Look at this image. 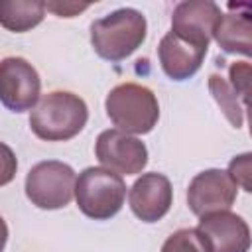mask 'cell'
Here are the masks:
<instances>
[{
	"mask_svg": "<svg viewBox=\"0 0 252 252\" xmlns=\"http://www.w3.org/2000/svg\"><path fill=\"white\" fill-rule=\"evenodd\" d=\"M87 120V102L69 91L43 94L30 112V128L43 142H67L85 128Z\"/></svg>",
	"mask_w": 252,
	"mask_h": 252,
	"instance_id": "obj_1",
	"label": "cell"
},
{
	"mask_svg": "<svg viewBox=\"0 0 252 252\" xmlns=\"http://www.w3.org/2000/svg\"><path fill=\"white\" fill-rule=\"evenodd\" d=\"M146 33V16L134 8H120L91 24V45L98 57L116 63L130 57L144 43Z\"/></svg>",
	"mask_w": 252,
	"mask_h": 252,
	"instance_id": "obj_2",
	"label": "cell"
},
{
	"mask_svg": "<svg viewBox=\"0 0 252 252\" xmlns=\"http://www.w3.org/2000/svg\"><path fill=\"white\" fill-rule=\"evenodd\" d=\"M106 116L124 134H148L159 120V102L152 89L138 83H120L106 94Z\"/></svg>",
	"mask_w": 252,
	"mask_h": 252,
	"instance_id": "obj_3",
	"label": "cell"
},
{
	"mask_svg": "<svg viewBox=\"0 0 252 252\" xmlns=\"http://www.w3.org/2000/svg\"><path fill=\"white\" fill-rule=\"evenodd\" d=\"M126 183L122 175L106 167H85L75 181L79 211L93 220L112 219L124 205Z\"/></svg>",
	"mask_w": 252,
	"mask_h": 252,
	"instance_id": "obj_4",
	"label": "cell"
},
{
	"mask_svg": "<svg viewBox=\"0 0 252 252\" xmlns=\"http://www.w3.org/2000/svg\"><path fill=\"white\" fill-rule=\"evenodd\" d=\"M77 175L69 163L47 159L35 163L26 175V197L43 211L63 209L75 197Z\"/></svg>",
	"mask_w": 252,
	"mask_h": 252,
	"instance_id": "obj_5",
	"label": "cell"
},
{
	"mask_svg": "<svg viewBox=\"0 0 252 252\" xmlns=\"http://www.w3.org/2000/svg\"><path fill=\"white\" fill-rule=\"evenodd\" d=\"M41 93L35 67L24 57L0 59V102L12 112L32 110Z\"/></svg>",
	"mask_w": 252,
	"mask_h": 252,
	"instance_id": "obj_6",
	"label": "cell"
},
{
	"mask_svg": "<svg viewBox=\"0 0 252 252\" xmlns=\"http://www.w3.org/2000/svg\"><path fill=\"white\" fill-rule=\"evenodd\" d=\"M96 159L118 175H136L148 165V148L136 136L124 134L116 128L98 134L94 144Z\"/></svg>",
	"mask_w": 252,
	"mask_h": 252,
	"instance_id": "obj_7",
	"label": "cell"
},
{
	"mask_svg": "<svg viewBox=\"0 0 252 252\" xmlns=\"http://www.w3.org/2000/svg\"><path fill=\"white\" fill-rule=\"evenodd\" d=\"M238 187L232 183L224 169H205L197 173L187 189L189 211L205 217L217 211H228L236 201Z\"/></svg>",
	"mask_w": 252,
	"mask_h": 252,
	"instance_id": "obj_8",
	"label": "cell"
},
{
	"mask_svg": "<svg viewBox=\"0 0 252 252\" xmlns=\"http://www.w3.org/2000/svg\"><path fill=\"white\" fill-rule=\"evenodd\" d=\"M220 18V6L211 0H183L173 8L171 32L187 41L209 47Z\"/></svg>",
	"mask_w": 252,
	"mask_h": 252,
	"instance_id": "obj_9",
	"label": "cell"
},
{
	"mask_svg": "<svg viewBox=\"0 0 252 252\" xmlns=\"http://www.w3.org/2000/svg\"><path fill=\"white\" fill-rule=\"evenodd\" d=\"M128 203L142 222H158L173 205L171 181L158 171L142 173L128 191Z\"/></svg>",
	"mask_w": 252,
	"mask_h": 252,
	"instance_id": "obj_10",
	"label": "cell"
},
{
	"mask_svg": "<svg viewBox=\"0 0 252 252\" xmlns=\"http://www.w3.org/2000/svg\"><path fill=\"white\" fill-rule=\"evenodd\" d=\"M197 230L211 252H248L250 228L246 220L230 211H217L199 217Z\"/></svg>",
	"mask_w": 252,
	"mask_h": 252,
	"instance_id": "obj_11",
	"label": "cell"
},
{
	"mask_svg": "<svg viewBox=\"0 0 252 252\" xmlns=\"http://www.w3.org/2000/svg\"><path fill=\"white\" fill-rule=\"evenodd\" d=\"M209 47L187 41L173 32H167L159 45H158V57L163 73L173 81H187L191 79L203 65V59L207 55Z\"/></svg>",
	"mask_w": 252,
	"mask_h": 252,
	"instance_id": "obj_12",
	"label": "cell"
},
{
	"mask_svg": "<svg viewBox=\"0 0 252 252\" xmlns=\"http://www.w3.org/2000/svg\"><path fill=\"white\" fill-rule=\"evenodd\" d=\"M250 28H252L250 26V8L244 6L242 12H238V6H236V12L222 14L213 39L219 43V47L222 51L248 57L250 47H252Z\"/></svg>",
	"mask_w": 252,
	"mask_h": 252,
	"instance_id": "obj_13",
	"label": "cell"
},
{
	"mask_svg": "<svg viewBox=\"0 0 252 252\" xmlns=\"http://www.w3.org/2000/svg\"><path fill=\"white\" fill-rule=\"evenodd\" d=\"M45 18V2L39 0H0V26L14 33H24L39 26Z\"/></svg>",
	"mask_w": 252,
	"mask_h": 252,
	"instance_id": "obj_14",
	"label": "cell"
},
{
	"mask_svg": "<svg viewBox=\"0 0 252 252\" xmlns=\"http://www.w3.org/2000/svg\"><path fill=\"white\" fill-rule=\"evenodd\" d=\"M209 91L213 94V98L217 100V104L220 106L222 114L226 116V120L234 126V128H242L244 122V104L238 98V94L234 93V89L228 85V81L222 75L213 73L209 77Z\"/></svg>",
	"mask_w": 252,
	"mask_h": 252,
	"instance_id": "obj_15",
	"label": "cell"
},
{
	"mask_svg": "<svg viewBox=\"0 0 252 252\" xmlns=\"http://www.w3.org/2000/svg\"><path fill=\"white\" fill-rule=\"evenodd\" d=\"M161 252H211L197 228H179L167 236Z\"/></svg>",
	"mask_w": 252,
	"mask_h": 252,
	"instance_id": "obj_16",
	"label": "cell"
},
{
	"mask_svg": "<svg viewBox=\"0 0 252 252\" xmlns=\"http://www.w3.org/2000/svg\"><path fill=\"white\" fill-rule=\"evenodd\" d=\"M250 161H252V156L246 152V154L234 156L230 159V163H228V169H226V173L232 179V183L236 187L244 189L246 193L252 191V181H250V177H252V163Z\"/></svg>",
	"mask_w": 252,
	"mask_h": 252,
	"instance_id": "obj_17",
	"label": "cell"
},
{
	"mask_svg": "<svg viewBox=\"0 0 252 252\" xmlns=\"http://www.w3.org/2000/svg\"><path fill=\"white\" fill-rule=\"evenodd\" d=\"M228 79H230L228 85L234 89V93L238 94V98H240L242 104L246 106L248 91H250V63H248V61L232 63V65L228 67Z\"/></svg>",
	"mask_w": 252,
	"mask_h": 252,
	"instance_id": "obj_18",
	"label": "cell"
},
{
	"mask_svg": "<svg viewBox=\"0 0 252 252\" xmlns=\"http://www.w3.org/2000/svg\"><path fill=\"white\" fill-rule=\"evenodd\" d=\"M16 171H18L16 154L12 152L10 146L0 142V187L12 183V179L16 177Z\"/></svg>",
	"mask_w": 252,
	"mask_h": 252,
	"instance_id": "obj_19",
	"label": "cell"
},
{
	"mask_svg": "<svg viewBox=\"0 0 252 252\" xmlns=\"http://www.w3.org/2000/svg\"><path fill=\"white\" fill-rule=\"evenodd\" d=\"M91 4H77V2H45V10L53 12L59 18H73L87 10Z\"/></svg>",
	"mask_w": 252,
	"mask_h": 252,
	"instance_id": "obj_20",
	"label": "cell"
},
{
	"mask_svg": "<svg viewBox=\"0 0 252 252\" xmlns=\"http://www.w3.org/2000/svg\"><path fill=\"white\" fill-rule=\"evenodd\" d=\"M6 242H8V224H6V220L0 217V252L4 250Z\"/></svg>",
	"mask_w": 252,
	"mask_h": 252,
	"instance_id": "obj_21",
	"label": "cell"
}]
</instances>
